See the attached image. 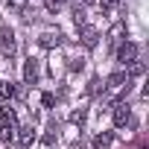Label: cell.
Segmentation results:
<instances>
[{"instance_id": "obj_12", "label": "cell", "mask_w": 149, "mask_h": 149, "mask_svg": "<svg viewBox=\"0 0 149 149\" xmlns=\"http://www.w3.org/2000/svg\"><path fill=\"white\" fill-rule=\"evenodd\" d=\"M85 117H88V111H85V108H76V111L70 114V123H73V126H85Z\"/></svg>"}, {"instance_id": "obj_4", "label": "cell", "mask_w": 149, "mask_h": 149, "mask_svg": "<svg viewBox=\"0 0 149 149\" xmlns=\"http://www.w3.org/2000/svg\"><path fill=\"white\" fill-rule=\"evenodd\" d=\"M117 61L120 64H134L137 61V44H120V50H117Z\"/></svg>"}, {"instance_id": "obj_3", "label": "cell", "mask_w": 149, "mask_h": 149, "mask_svg": "<svg viewBox=\"0 0 149 149\" xmlns=\"http://www.w3.org/2000/svg\"><path fill=\"white\" fill-rule=\"evenodd\" d=\"M105 88H108L111 94H117V91L129 88V73H126V70H117V73H111V76H108V82H105Z\"/></svg>"}, {"instance_id": "obj_13", "label": "cell", "mask_w": 149, "mask_h": 149, "mask_svg": "<svg viewBox=\"0 0 149 149\" xmlns=\"http://www.w3.org/2000/svg\"><path fill=\"white\" fill-rule=\"evenodd\" d=\"M73 21H76V26H85V9H82V3L73 6Z\"/></svg>"}, {"instance_id": "obj_16", "label": "cell", "mask_w": 149, "mask_h": 149, "mask_svg": "<svg viewBox=\"0 0 149 149\" xmlns=\"http://www.w3.org/2000/svg\"><path fill=\"white\" fill-rule=\"evenodd\" d=\"M56 137H58V134H56V129H50V132L44 134V146H53V143H56Z\"/></svg>"}, {"instance_id": "obj_1", "label": "cell", "mask_w": 149, "mask_h": 149, "mask_svg": "<svg viewBox=\"0 0 149 149\" xmlns=\"http://www.w3.org/2000/svg\"><path fill=\"white\" fill-rule=\"evenodd\" d=\"M0 137L3 140H15V132H18V117H15V111L6 105V108H0Z\"/></svg>"}, {"instance_id": "obj_11", "label": "cell", "mask_w": 149, "mask_h": 149, "mask_svg": "<svg viewBox=\"0 0 149 149\" xmlns=\"http://www.w3.org/2000/svg\"><path fill=\"white\" fill-rule=\"evenodd\" d=\"M111 143H114V134H111V132H100V134L94 137V149H108Z\"/></svg>"}, {"instance_id": "obj_2", "label": "cell", "mask_w": 149, "mask_h": 149, "mask_svg": "<svg viewBox=\"0 0 149 149\" xmlns=\"http://www.w3.org/2000/svg\"><path fill=\"white\" fill-rule=\"evenodd\" d=\"M0 53H3V56H15V32L9 29V26H3V29H0Z\"/></svg>"}, {"instance_id": "obj_7", "label": "cell", "mask_w": 149, "mask_h": 149, "mask_svg": "<svg viewBox=\"0 0 149 149\" xmlns=\"http://www.w3.org/2000/svg\"><path fill=\"white\" fill-rule=\"evenodd\" d=\"M38 76H41L38 61H35V58H26V64H24V79H26V85H35V82H38Z\"/></svg>"}, {"instance_id": "obj_8", "label": "cell", "mask_w": 149, "mask_h": 149, "mask_svg": "<svg viewBox=\"0 0 149 149\" xmlns=\"http://www.w3.org/2000/svg\"><path fill=\"white\" fill-rule=\"evenodd\" d=\"M129 120H132V111H129V105H126V102H117V105H114V126H120V129H123Z\"/></svg>"}, {"instance_id": "obj_18", "label": "cell", "mask_w": 149, "mask_h": 149, "mask_svg": "<svg viewBox=\"0 0 149 149\" xmlns=\"http://www.w3.org/2000/svg\"><path fill=\"white\" fill-rule=\"evenodd\" d=\"M140 73H143V64H140V61H134V64H132V70H129V76H140Z\"/></svg>"}, {"instance_id": "obj_10", "label": "cell", "mask_w": 149, "mask_h": 149, "mask_svg": "<svg viewBox=\"0 0 149 149\" xmlns=\"http://www.w3.org/2000/svg\"><path fill=\"white\" fill-rule=\"evenodd\" d=\"M123 32H126V24H114V29H111V35H108V44H111V47H120V44H123Z\"/></svg>"}, {"instance_id": "obj_20", "label": "cell", "mask_w": 149, "mask_h": 149, "mask_svg": "<svg viewBox=\"0 0 149 149\" xmlns=\"http://www.w3.org/2000/svg\"><path fill=\"white\" fill-rule=\"evenodd\" d=\"M79 3H82V6H91V3H97V0H79Z\"/></svg>"}, {"instance_id": "obj_6", "label": "cell", "mask_w": 149, "mask_h": 149, "mask_svg": "<svg viewBox=\"0 0 149 149\" xmlns=\"http://www.w3.org/2000/svg\"><path fill=\"white\" fill-rule=\"evenodd\" d=\"M38 44H41L44 50H53V47H58V44H61V32H58V29H56V32H53V29H47V32H41V35H38Z\"/></svg>"}, {"instance_id": "obj_19", "label": "cell", "mask_w": 149, "mask_h": 149, "mask_svg": "<svg viewBox=\"0 0 149 149\" xmlns=\"http://www.w3.org/2000/svg\"><path fill=\"white\" fill-rule=\"evenodd\" d=\"M88 91H91V94H97V91H100V79H91V88H88Z\"/></svg>"}, {"instance_id": "obj_5", "label": "cell", "mask_w": 149, "mask_h": 149, "mask_svg": "<svg viewBox=\"0 0 149 149\" xmlns=\"http://www.w3.org/2000/svg\"><path fill=\"white\" fill-rule=\"evenodd\" d=\"M79 41H82L88 50H94V47L100 44V32H97L94 26H88V24H85V26H79Z\"/></svg>"}, {"instance_id": "obj_9", "label": "cell", "mask_w": 149, "mask_h": 149, "mask_svg": "<svg viewBox=\"0 0 149 149\" xmlns=\"http://www.w3.org/2000/svg\"><path fill=\"white\" fill-rule=\"evenodd\" d=\"M15 140H18L21 146H29V143L35 140V129H32V126H24V129H18V132H15Z\"/></svg>"}, {"instance_id": "obj_15", "label": "cell", "mask_w": 149, "mask_h": 149, "mask_svg": "<svg viewBox=\"0 0 149 149\" xmlns=\"http://www.w3.org/2000/svg\"><path fill=\"white\" fill-rule=\"evenodd\" d=\"M6 6H9L12 12H24V9H26V0H6Z\"/></svg>"}, {"instance_id": "obj_14", "label": "cell", "mask_w": 149, "mask_h": 149, "mask_svg": "<svg viewBox=\"0 0 149 149\" xmlns=\"http://www.w3.org/2000/svg\"><path fill=\"white\" fill-rule=\"evenodd\" d=\"M15 91H18V88H15L12 82H0V97H6V100H12V97H15Z\"/></svg>"}, {"instance_id": "obj_17", "label": "cell", "mask_w": 149, "mask_h": 149, "mask_svg": "<svg viewBox=\"0 0 149 149\" xmlns=\"http://www.w3.org/2000/svg\"><path fill=\"white\" fill-rule=\"evenodd\" d=\"M114 6H117V0H100V9L102 12H111Z\"/></svg>"}]
</instances>
